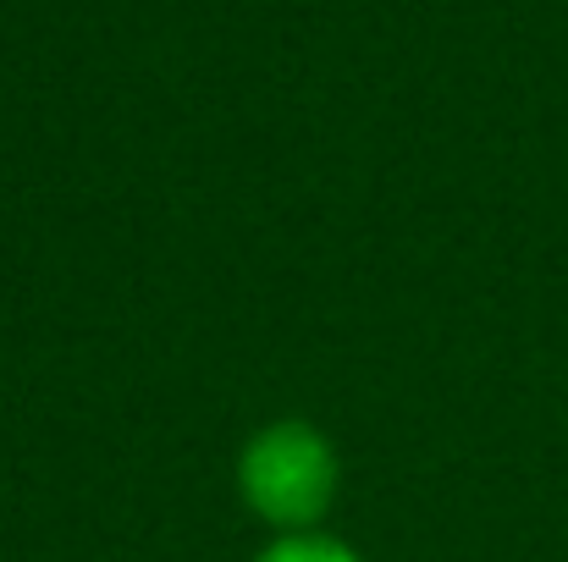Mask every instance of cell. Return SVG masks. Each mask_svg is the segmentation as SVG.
Masks as SVG:
<instances>
[{"label": "cell", "instance_id": "obj_1", "mask_svg": "<svg viewBox=\"0 0 568 562\" xmlns=\"http://www.w3.org/2000/svg\"><path fill=\"white\" fill-rule=\"evenodd\" d=\"M337 480H343V469H337L332 441L315 425H298V419L254 430V441L237 458L243 502L287 535L315 530L326 519V508L337 497Z\"/></svg>", "mask_w": 568, "mask_h": 562}, {"label": "cell", "instance_id": "obj_2", "mask_svg": "<svg viewBox=\"0 0 568 562\" xmlns=\"http://www.w3.org/2000/svg\"><path fill=\"white\" fill-rule=\"evenodd\" d=\"M254 562H359V552L343 546V541H332V535H321V530H298V535L271 541Z\"/></svg>", "mask_w": 568, "mask_h": 562}]
</instances>
